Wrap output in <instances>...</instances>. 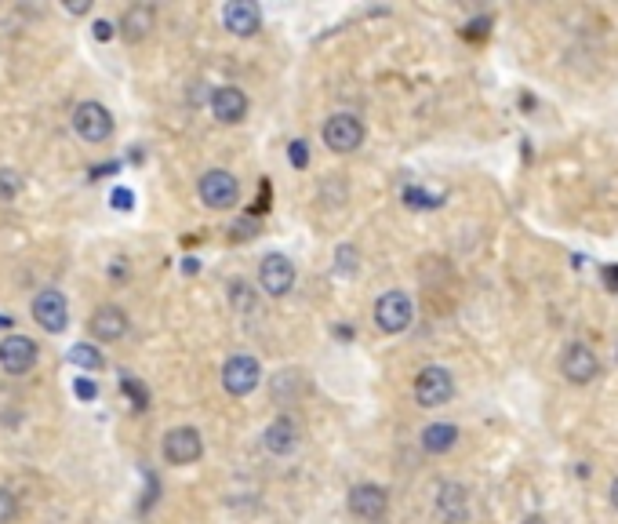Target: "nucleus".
Instances as JSON below:
<instances>
[{"label":"nucleus","mask_w":618,"mask_h":524,"mask_svg":"<svg viewBox=\"0 0 618 524\" xmlns=\"http://www.w3.org/2000/svg\"><path fill=\"white\" fill-rule=\"evenodd\" d=\"M320 135H324V146L331 153H357L364 146L368 131H364V121L357 113H331L324 128H320Z\"/></svg>","instance_id":"1"},{"label":"nucleus","mask_w":618,"mask_h":524,"mask_svg":"<svg viewBox=\"0 0 618 524\" xmlns=\"http://www.w3.org/2000/svg\"><path fill=\"white\" fill-rule=\"evenodd\" d=\"M411 321H415V303H411L408 292L393 288V292H382L379 299H375V328H379V332L400 335Z\"/></svg>","instance_id":"2"},{"label":"nucleus","mask_w":618,"mask_h":524,"mask_svg":"<svg viewBox=\"0 0 618 524\" xmlns=\"http://www.w3.org/2000/svg\"><path fill=\"white\" fill-rule=\"evenodd\" d=\"M415 401L422 408H444V404L455 397V379H451L448 368H440V364H426L419 375H415Z\"/></svg>","instance_id":"3"},{"label":"nucleus","mask_w":618,"mask_h":524,"mask_svg":"<svg viewBox=\"0 0 618 524\" xmlns=\"http://www.w3.org/2000/svg\"><path fill=\"white\" fill-rule=\"evenodd\" d=\"M197 193H200V201L208 204V208H215V212H226V208H237L240 182H237V175H230L226 168H211V172L200 175Z\"/></svg>","instance_id":"4"},{"label":"nucleus","mask_w":618,"mask_h":524,"mask_svg":"<svg viewBox=\"0 0 618 524\" xmlns=\"http://www.w3.org/2000/svg\"><path fill=\"white\" fill-rule=\"evenodd\" d=\"M349 514L364 524H382L389 517V492L382 484H353L349 488Z\"/></svg>","instance_id":"5"},{"label":"nucleus","mask_w":618,"mask_h":524,"mask_svg":"<svg viewBox=\"0 0 618 524\" xmlns=\"http://www.w3.org/2000/svg\"><path fill=\"white\" fill-rule=\"evenodd\" d=\"M560 375L568 379L571 386H586L600 375V357L593 346L586 343H571L568 350L560 353Z\"/></svg>","instance_id":"6"},{"label":"nucleus","mask_w":618,"mask_h":524,"mask_svg":"<svg viewBox=\"0 0 618 524\" xmlns=\"http://www.w3.org/2000/svg\"><path fill=\"white\" fill-rule=\"evenodd\" d=\"M160 452H164V459H168L171 466H193L200 455H204V437H200V430H193V426H175V430L164 434Z\"/></svg>","instance_id":"7"},{"label":"nucleus","mask_w":618,"mask_h":524,"mask_svg":"<svg viewBox=\"0 0 618 524\" xmlns=\"http://www.w3.org/2000/svg\"><path fill=\"white\" fill-rule=\"evenodd\" d=\"M259 383H262V368L248 353H237V357H230V361L222 364V386L233 397H248V393L259 390Z\"/></svg>","instance_id":"8"},{"label":"nucleus","mask_w":618,"mask_h":524,"mask_svg":"<svg viewBox=\"0 0 618 524\" xmlns=\"http://www.w3.org/2000/svg\"><path fill=\"white\" fill-rule=\"evenodd\" d=\"M73 131L84 142H106L113 135V113L102 102H80L73 110Z\"/></svg>","instance_id":"9"},{"label":"nucleus","mask_w":618,"mask_h":524,"mask_svg":"<svg viewBox=\"0 0 618 524\" xmlns=\"http://www.w3.org/2000/svg\"><path fill=\"white\" fill-rule=\"evenodd\" d=\"M259 284L262 292L273 295V299H284V295L295 288V262L288 259V255H266V259L259 262Z\"/></svg>","instance_id":"10"},{"label":"nucleus","mask_w":618,"mask_h":524,"mask_svg":"<svg viewBox=\"0 0 618 524\" xmlns=\"http://www.w3.org/2000/svg\"><path fill=\"white\" fill-rule=\"evenodd\" d=\"M33 321L44 328V332L59 335L66 332L70 324V306H66V295L55 292V288H44V292L33 299Z\"/></svg>","instance_id":"11"},{"label":"nucleus","mask_w":618,"mask_h":524,"mask_svg":"<svg viewBox=\"0 0 618 524\" xmlns=\"http://www.w3.org/2000/svg\"><path fill=\"white\" fill-rule=\"evenodd\" d=\"M433 506H437V517L444 524H466L469 521V488L459 481H444L437 488Z\"/></svg>","instance_id":"12"},{"label":"nucleus","mask_w":618,"mask_h":524,"mask_svg":"<svg viewBox=\"0 0 618 524\" xmlns=\"http://www.w3.org/2000/svg\"><path fill=\"white\" fill-rule=\"evenodd\" d=\"M37 343L26 339V335H8L0 339V368L8 375H26L37 364Z\"/></svg>","instance_id":"13"},{"label":"nucleus","mask_w":618,"mask_h":524,"mask_svg":"<svg viewBox=\"0 0 618 524\" xmlns=\"http://www.w3.org/2000/svg\"><path fill=\"white\" fill-rule=\"evenodd\" d=\"M211 113L219 124H240L248 117V95L237 84H222L211 91Z\"/></svg>","instance_id":"14"},{"label":"nucleus","mask_w":618,"mask_h":524,"mask_svg":"<svg viewBox=\"0 0 618 524\" xmlns=\"http://www.w3.org/2000/svg\"><path fill=\"white\" fill-rule=\"evenodd\" d=\"M222 22H226V30L233 37H255L262 30V11L259 4H251V0H230L226 8H222Z\"/></svg>","instance_id":"15"},{"label":"nucleus","mask_w":618,"mask_h":524,"mask_svg":"<svg viewBox=\"0 0 618 524\" xmlns=\"http://www.w3.org/2000/svg\"><path fill=\"white\" fill-rule=\"evenodd\" d=\"M91 335L99 339V343H117L128 335V313L120 310V306H99V310L91 313Z\"/></svg>","instance_id":"16"},{"label":"nucleus","mask_w":618,"mask_h":524,"mask_svg":"<svg viewBox=\"0 0 618 524\" xmlns=\"http://www.w3.org/2000/svg\"><path fill=\"white\" fill-rule=\"evenodd\" d=\"M262 444H266V452L270 455L295 452V448H299V426H295V419H288V415L273 419V423L266 426V434H262Z\"/></svg>","instance_id":"17"},{"label":"nucleus","mask_w":618,"mask_h":524,"mask_svg":"<svg viewBox=\"0 0 618 524\" xmlns=\"http://www.w3.org/2000/svg\"><path fill=\"white\" fill-rule=\"evenodd\" d=\"M153 26H157V11H153L150 4H131V8L120 15V33H124V41H131V44L146 41L153 33Z\"/></svg>","instance_id":"18"},{"label":"nucleus","mask_w":618,"mask_h":524,"mask_svg":"<svg viewBox=\"0 0 618 524\" xmlns=\"http://www.w3.org/2000/svg\"><path fill=\"white\" fill-rule=\"evenodd\" d=\"M455 444H459V426L433 423L422 430V448H426L429 455H444V452H451Z\"/></svg>","instance_id":"19"},{"label":"nucleus","mask_w":618,"mask_h":524,"mask_svg":"<svg viewBox=\"0 0 618 524\" xmlns=\"http://www.w3.org/2000/svg\"><path fill=\"white\" fill-rule=\"evenodd\" d=\"M306 390V375L302 372H295V368H284V372L273 379V397H277L280 404H288V401H295L299 393Z\"/></svg>","instance_id":"20"},{"label":"nucleus","mask_w":618,"mask_h":524,"mask_svg":"<svg viewBox=\"0 0 618 524\" xmlns=\"http://www.w3.org/2000/svg\"><path fill=\"white\" fill-rule=\"evenodd\" d=\"M70 361L77 364V368H91V372H95V368H102V353L91 343H77L70 350Z\"/></svg>","instance_id":"21"},{"label":"nucleus","mask_w":618,"mask_h":524,"mask_svg":"<svg viewBox=\"0 0 618 524\" xmlns=\"http://www.w3.org/2000/svg\"><path fill=\"white\" fill-rule=\"evenodd\" d=\"M357 248H353V244H342L339 252H335V262H339V266H335V270L342 273V277H349V273H357Z\"/></svg>","instance_id":"22"},{"label":"nucleus","mask_w":618,"mask_h":524,"mask_svg":"<svg viewBox=\"0 0 618 524\" xmlns=\"http://www.w3.org/2000/svg\"><path fill=\"white\" fill-rule=\"evenodd\" d=\"M19 190H22V179L11 168H4L0 172V201H11V197H19Z\"/></svg>","instance_id":"23"},{"label":"nucleus","mask_w":618,"mask_h":524,"mask_svg":"<svg viewBox=\"0 0 618 524\" xmlns=\"http://www.w3.org/2000/svg\"><path fill=\"white\" fill-rule=\"evenodd\" d=\"M404 201H408L411 208H437L440 197H433V193L419 190V186H411V190H404Z\"/></svg>","instance_id":"24"},{"label":"nucleus","mask_w":618,"mask_h":524,"mask_svg":"<svg viewBox=\"0 0 618 524\" xmlns=\"http://www.w3.org/2000/svg\"><path fill=\"white\" fill-rule=\"evenodd\" d=\"M19 514V499L8 492V488H0V524H11Z\"/></svg>","instance_id":"25"},{"label":"nucleus","mask_w":618,"mask_h":524,"mask_svg":"<svg viewBox=\"0 0 618 524\" xmlns=\"http://www.w3.org/2000/svg\"><path fill=\"white\" fill-rule=\"evenodd\" d=\"M288 161L295 164V168H309V146L306 142H291V150H288Z\"/></svg>","instance_id":"26"},{"label":"nucleus","mask_w":618,"mask_h":524,"mask_svg":"<svg viewBox=\"0 0 618 524\" xmlns=\"http://www.w3.org/2000/svg\"><path fill=\"white\" fill-rule=\"evenodd\" d=\"M233 306H240V310H251V288L248 284H233Z\"/></svg>","instance_id":"27"},{"label":"nucleus","mask_w":618,"mask_h":524,"mask_svg":"<svg viewBox=\"0 0 618 524\" xmlns=\"http://www.w3.org/2000/svg\"><path fill=\"white\" fill-rule=\"evenodd\" d=\"M488 26H491V19L466 22V37H473V41H484V37H488Z\"/></svg>","instance_id":"28"},{"label":"nucleus","mask_w":618,"mask_h":524,"mask_svg":"<svg viewBox=\"0 0 618 524\" xmlns=\"http://www.w3.org/2000/svg\"><path fill=\"white\" fill-rule=\"evenodd\" d=\"M255 230H259V222H255V219H240L237 226H233V237L248 241V237H255Z\"/></svg>","instance_id":"29"},{"label":"nucleus","mask_w":618,"mask_h":524,"mask_svg":"<svg viewBox=\"0 0 618 524\" xmlns=\"http://www.w3.org/2000/svg\"><path fill=\"white\" fill-rule=\"evenodd\" d=\"M73 393H77L80 401H95V383H91V379H77V383H73Z\"/></svg>","instance_id":"30"},{"label":"nucleus","mask_w":618,"mask_h":524,"mask_svg":"<svg viewBox=\"0 0 618 524\" xmlns=\"http://www.w3.org/2000/svg\"><path fill=\"white\" fill-rule=\"evenodd\" d=\"M110 201H113V208H117V212H128L131 201H135V193H131V190H113Z\"/></svg>","instance_id":"31"},{"label":"nucleus","mask_w":618,"mask_h":524,"mask_svg":"<svg viewBox=\"0 0 618 524\" xmlns=\"http://www.w3.org/2000/svg\"><path fill=\"white\" fill-rule=\"evenodd\" d=\"M113 30H117V26H113L110 19H99V22H95V41H110Z\"/></svg>","instance_id":"32"},{"label":"nucleus","mask_w":618,"mask_h":524,"mask_svg":"<svg viewBox=\"0 0 618 524\" xmlns=\"http://www.w3.org/2000/svg\"><path fill=\"white\" fill-rule=\"evenodd\" d=\"M66 11H70V15H84V11H91V0H77V4H66Z\"/></svg>","instance_id":"33"},{"label":"nucleus","mask_w":618,"mask_h":524,"mask_svg":"<svg viewBox=\"0 0 618 524\" xmlns=\"http://www.w3.org/2000/svg\"><path fill=\"white\" fill-rule=\"evenodd\" d=\"M608 499H611V506H615V510H618V477H615V481H611V492H608Z\"/></svg>","instance_id":"34"},{"label":"nucleus","mask_w":618,"mask_h":524,"mask_svg":"<svg viewBox=\"0 0 618 524\" xmlns=\"http://www.w3.org/2000/svg\"><path fill=\"white\" fill-rule=\"evenodd\" d=\"M524 524H549L546 517H539V514H531V517H524Z\"/></svg>","instance_id":"35"}]
</instances>
